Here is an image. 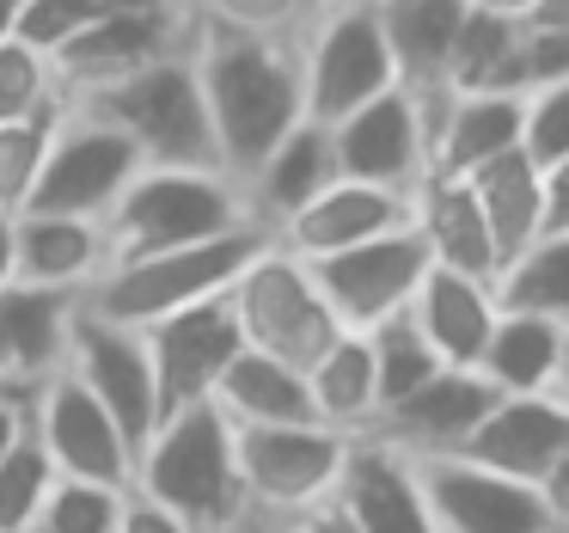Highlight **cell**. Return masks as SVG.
Segmentation results:
<instances>
[{
	"label": "cell",
	"instance_id": "obj_1",
	"mask_svg": "<svg viewBox=\"0 0 569 533\" xmlns=\"http://www.w3.org/2000/svg\"><path fill=\"white\" fill-rule=\"evenodd\" d=\"M190 68H197L202 105H209L221 172L246 185L263 154L307 117L300 38H246V31L190 19Z\"/></svg>",
	"mask_w": 569,
	"mask_h": 533
},
{
	"label": "cell",
	"instance_id": "obj_2",
	"mask_svg": "<svg viewBox=\"0 0 569 533\" xmlns=\"http://www.w3.org/2000/svg\"><path fill=\"white\" fill-rule=\"evenodd\" d=\"M148 503L184 515L197 533H227L246 509V484H239V442L233 423L202 398L172 417H160V430L148 435V447L136 454V484Z\"/></svg>",
	"mask_w": 569,
	"mask_h": 533
},
{
	"label": "cell",
	"instance_id": "obj_3",
	"mask_svg": "<svg viewBox=\"0 0 569 533\" xmlns=\"http://www.w3.org/2000/svg\"><path fill=\"white\" fill-rule=\"evenodd\" d=\"M270 246L258 221L233 227V234H214V239H197V246H172V251H148V258H129V264H111L99 283L80 295V307L99 313L111 325H129V332H148V325L172 319V313L197 307V300H214L239 283L258 251Z\"/></svg>",
	"mask_w": 569,
	"mask_h": 533
},
{
	"label": "cell",
	"instance_id": "obj_4",
	"mask_svg": "<svg viewBox=\"0 0 569 533\" xmlns=\"http://www.w3.org/2000/svg\"><path fill=\"white\" fill-rule=\"evenodd\" d=\"M246 221H251L246 190L214 166H141L129 178V190L111 203V215H104V251H111V264H129V258H148V251L233 234Z\"/></svg>",
	"mask_w": 569,
	"mask_h": 533
},
{
	"label": "cell",
	"instance_id": "obj_5",
	"mask_svg": "<svg viewBox=\"0 0 569 533\" xmlns=\"http://www.w3.org/2000/svg\"><path fill=\"white\" fill-rule=\"evenodd\" d=\"M62 105H80V111L104 117L111 129H123L148 166H214L221 172L209 105H202L197 68H190V43L166 62L117 80V87L92 92V99H62Z\"/></svg>",
	"mask_w": 569,
	"mask_h": 533
},
{
	"label": "cell",
	"instance_id": "obj_6",
	"mask_svg": "<svg viewBox=\"0 0 569 533\" xmlns=\"http://www.w3.org/2000/svg\"><path fill=\"white\" fill-rule=\"evenodd\" d=\"M227 300H233V319H239V332H246V349H263V356L288 362V368H300V374L343 337L331 300L312 283V264L295 258V251H282L276 239L239 270V283L227 288Z\"/></svg>",
	"mask_w": 569,
	"mask_h": 533
},
{
	"label": "cell",
	"instance_id": "obj_7",
	"mask_svg": "<svg viewBox=\"0 0 569 533\" xmlns=\"http://www.w3.org/2000/svg\"><path fill=\"white\" fill-rule=\"evenodd\" d=\"M398 87L392 50L373 0H325V13L300 31V92H307V117L331 129L337 117L361 111Z\"/></svg>",
	"mask_w": 569,
	"mask_h": 533
},
{
	"label": "cell",
	"instance_id": "obj_8",
	"mask_svg": "<svg viewBox=\"0 0 569 533\" xmlns=\"http://www.w3.org/2000/svg\"><path fill=\"white\" fill-rule=\"evenodd\" d=\"M233 442L246 509L263 521H288L337 496L356 435H337L325 423H270V430H233Z\"/></svg>",
	"mask_w": 569,
	"mask_h": 533
},
{
	"label": "cell",
	"instance_id": "obj_9",
	"mask_svg": "<svg viewBox=\"0 0 569 533\" xmlns=\"http://www.w3.org/2000/svg\"><path fill=\"white\" fill-rule=\"evenodd\" d=\"M141 154L123 129H111L104 117L80 111V105H62L50 136V160H43V178L31 190L26 209L31 215H80V221H104L111 203L129 190V178L141 172Z\"/></svg>",
	"mask_w": 569,
	"mask_h": 533
},
{
	"label": "cell",
	"instance_id": "obj_10",
	"mask_svg": "<svg viewBox=\"0 0 569 533\" xmlns=\"http://www.w3.org/2000/svg\"><path fill=\"white\" fill-rule=\"evenodd\" d=\"M31 435L43 442V454L62 478L111 484V491L136 484V442L117 430V417L68 368H56L31 393Z\"/></svg>",
	"mask_w": 569,
	"mask_h": 533
},
{
	"label": "cell",
	"instance_id": "obj_11",
	"mask_svg": "<svg viewBox=\"0 0 569 533\" xmlns=\"http://www.w3.org/2000/svg\"><path fill=\"white\" fill-rule=\"evenodd\" d=\"M410 466L441 533H563L539 484L502 478L466 454H410Z\"/></svg>",
	"mask_w": 569,
	"mask_h": 533
},
{
	"label": "cell",
	"instance_id": "obj_12",
	"mask_svg": "<svg viewBox=\"0 0 569 533\" xmlns=\"http://www.w3.org/2000/svg\"><path fill=\"white\" fill-rule=\"evenodd\" d=\"M422 276H429V246L417 239L410 221L392 227V234H380V239H361V246H349V251L312 258V283L331 300L343 332H373L380 319L405 313Z\"/></svg>",
	"mask_w": 569,
	"mask_h": 533
},
{
	"label": "cell",
	"instance_id": "obj_13",
	"mask_svg": "<svg viewBox=\"0 0 569 533\" xmlns=\"http://www.w3.org/2000/svg\"><path fill=\"white\" fill-rule=\"evenodd\" d=\"M62 368L111 411L117 430H123L129 442H136V454H141L148 435L160 430V386H153V362H148L141 332L111 325V319H99V313L80 307L74 332H68V362Z\"/></svg>",
	"mask_w": 569,
	"mask_h": 533
},
{
	"label": "cell",
	"instance_id": "obj_14",
	"mask_svg": "<svg viewBox=\"0 0 569 533\" xmlns=\"http://www.w3.org/2000/svg\"><path fill=\"white\" fill-rule=\"evenodd\" d=\"M337 178H361L380 190H417L429 178V111L405 87H386L361 111L331 124Z\"/></svg>",
	"mask_w": 569,
	"mask_h": 533
},
{
	"label": "cell",
	"instance_id": "obj_15",
	"mask_svg": "<svg viewBox=\"0 0 569 533\" xmlns=\"http://www.w3.org/2000/svg\"><path fill=\"white\" fill-rule=\"evenodd\" d=\"M141 344H148L153 386H160V417H172V411L202 405V398L214 393L227 362L246 349V332H239V319H233V300L214 295V300H197V307L148 325Z\"/></svg>",
	"mask_w": 569,
	"mask_h": 533
},
{
	"label": "cell",
	"instance_id": "obj_16",
	"mask_svg": "<svg viewBox=\"0 0 569 533\" xmlns=\"http://www.w3.org/2000/svg\"><path fill=\"white\" fill-rule=\"evenodd\" d=\"M184 43H190V13H148V19L99 13V26H87L62 56H50V68H56L62 99H92V92L178 56Z\"/></svg>",
	"mask_w": 569,
	"mask_h": 533
},
{
	"label": "cell",
	"instance_id": "obj_17",
	"mask_svg": "<svg viewBox=\"0 0 569 533\" xmlns=\"http://www.w3.org/2000/svg\"><path fill=\"white\" fill-rule=\"evenodd\" d=\"M496 398L502 393H496L478 368H435L417 393H405L398 405H386L368 435L392 442L398 454H459L466 435L490 417Z\"/></svg>",
	"mask_w": 569,
	"mask_h": 533
},
{
	"label": "cell",
	"instance_id": "obj_18",
	"mask_svg": "<svg viewBox=\"0 0 569 533\" xmlns=\"http://www.w3.org/2000/svg\"><path fill=\"white\" fill-rule=\"evenodd\" d=\"M459 454L502 472V478L539 484L569 454V405L557 393H502Z\"/></svg>",
	"mask_w": 569,
	"mask_h": 533
},
{
	"label": "cell",
	"instance_id": "obj_19",
	"mask_svg": "<svg viewBox=\"0 0 569 533\" xmlns=\"http://www.w3.org/2000/svg\"><path fill=\"white\" fill-rule=\"evenodd\" d=\"M405 221H410L405 190H380V185H361V178H331L307 209H295L276 227V246L312 264V258L361 246V239L392 234V227H405Z\"/></svg>",
	"mask_w": 569,
	"mask_h": 533
},
{
	"label": "cell",
	"instance_id": "obj_20",
	"mask_svg": "<svg viewBox=\"0 0 569 533\" xmlns=\"http://www.w3.org/2000/svg\"><path fill=\"white\" fill-rule=\"evenodd\" d=\"M80 295L56 288H0V393L31 398L56 368L68 362V332H74Z\"/></svg>",
	"mask_w": 569,
	"mask_h": 533
},
{
	"label": "cell",
	"instance_id": "obj_21",
	"mask_svg": "<svg viewBox=\"0 0 569 533\" xmlns=\"http://www.w3.org/2000/svg\"><path fill=\"white\" fill-rule=\"evenodd\" d=\"M527 141V99L520 92H447L429 105V172L471 178L483 160Z\"/></svg>",
	"mask_w": 569,
	"mask_h": 533
},
{
	"label": "cell",
	"instance_id": "obj_22",
	"mask_svg": "<svg viewBox=\"0 0 569 533\" xmlns=\"http://www.w3.org/2000/svg\"><path fill=\"white\" fill-rule=\"evenodd\" d=\"M337 503L349 509L361 533H441L422 503V484L410 454H398L380 435H356L343 460V484H337Z\"/></svg>",
	"mask_w": 569,
	"mask_h": 533
},
{
	"label": "cell",
	"instance_id": "obj_23",
	"mask_svg": "<svg viewBox=\"0 0 569 533\" xmlns=\"http://www.w3.org/2000/svg\"><path fill=\"white\" fill-rule=\"evenodd\" d=\"M104 221L80 215H13V283L56 288V295H87L104 276Z\"/></svg>",
	"mask_w": 569,
	"mask_h": 533
},
{
	"label": "cell",
	"instance_id": "obj_24",
	"mask_svg": "<svg viewBox=\"0 0 569 533\" xmlns=\"http://www.w3.org/2000/svg\"><path fill=\"white\" fill-rule=\"evenodd\" d=\"M405 313L417 319V332L429 337L441 368H478L483 344H490V325L502 307H496V283L429 264V276L417 283V295H410Z\"/></svg>",
	"mask_w": 569,
	"mask_h": 533
},
{
	"label": "cell",
	"instance_id": "obj_25",
	"mask_svg": "<svg viewBox=\"0 0 569 533\" xmlns=\"http://www.w3.org/2000/svg\"><path fill=\"white\" fill-rule=\"evenodd\" d=\"M410 227H417V239L429 246V264H441V270L483 276V283L502 276L496 239H490V227H483V209H478L466 178H441V172L422 178V185L410 190Z\"/></svg>",
	"mask_w": 569,
	"mask_h": 533
},
{
	"label": "cell",
	"instance_id": "obj_26",
	"mask_svg": "<svg viewBox=\"0 0 569 533\" xmlns=\"http://www.w3.org/2000/svg\"><path fill=\"white\" fill-rule=\"evenodd\" d=\"M392 50V75L410 99H422L429 111L435 99H447V56H453V31L466 19V0H373Z\"/></svg>",
	"mask_w": 569,
	"mask_h": 533
},
{
	"label": "cell",
	"instance_id": "obj_27",
	"mask_svg": "<svg viewBox=\"0 0 569 533\" xmlns=\"http://www.w3.org/2000/svg\"><path fill=\"white\" fill-rule=\"evenodd\" d=\"M337 178V154H331V129L312 124V117H300L295 129H288L282 141H276L270 154L258 160V172L246 178V209L251 221L263 227V234L276 239V227L288 221L295 209H307L312 197H319L325 185Z\"/></svg>",
	"mask_w": 569,
	"mask_h": 533
},
{
	"label": "cell",
	"instance_id": "obj_28",
	"mask_svg": "<svg viewBox=\"0 0 569 533\" xmlns=\"http://www.w3.org/2000/svg\"><path fill=\"white\" fill-rule=\"evenodd\" d=\"M209 405L221 411L233 430H270V423H319L312 417V393L307 374L288 362L263 356V349H239L227 362V374L214 381Z\"/></svg>",
	"mask_w": 569,
	"mask_h": 533
},
{
	"label": "cell",
	"instance_id": "obj_29",
	"mask_svg": "<svg viewBox=\"0 0 569 533\" xmlns=\"http://www.w3.org/2000/svg\"><path fill=\"white\" fill-rule=\"evenodd\" d=\"M471 197L483 209V227L496 239V258L515 264L532 239L545 234V178H539V160L527 148H508L496 160H483L478 172L466 178Z\"/></svg>",
	"mask_w": 569,
	"mask_h": 533
},
{
	"label": "cell",
	"instance_id": "obj_30",
	"mask_svg": "<svg viewBox=\"0 0 569 533\" xmlns=\"http://www.w3.org/2000/svg\"><path fill=\"white\" fill-rule=\"evenodd\" d=\"M563 349H569L563 319L502 307L490 325V344L478 356V374L496 393H551L557 368H563Z\"/></svg>",
	"mask_w": 569,
	"mask_h": 533
},
{
	"label": "cell",
	"instance_id": "obj_31",
	"mask_svg": "<svg viewBox=\"0 0 569 533\" xmlns=\"http://www.w3.org/2000/svg\"><path fill=\"white\" fill-rule=\"evenodd\" d=\"M312 417L337 435H368L380 423V374H373L368 332H343L319 362L307 368Z\"/></svg>",
	"mask_w": 569,
	"mask_h": 533
},
{
	"label": "cell",
	"instance_id": "obj_32",
	"mask_svg": "<svg viewBox=\"0 0 569 533\" xmlns=\"http://www.w3.org/2000/svg\"><path fill=\"white\" fill-rule=\"evenodd\" d=\"M520 43V19L490 13V7H471L466 0V19L453 31V56H447V92H502L508 75V56Z\"/></svg>",
	"mask_w": 569,
	"mask_h": 533
},
{
	"label": "cell",
	"instance_id": "obj_33",
	"mask_svg": "<svg viewBox=\"0 0 569 533\" xmlns=\"http://www.w3.org/2000/svg\"><path fill=\"white\" fill-rule=\"evenodd\" d=\"M496 307L569 319V234H539L496 276Z\"/></svg>",
	"mask_w": 569,
	"mask_h": 533
},
{
	"label": "cell",
	"instance_id": "obj_34",
	"mask_svg": "<svg viewBox=\"0 0 569 533\" xmlns=\"http://www.w3.org/2000/svg\"><path fill=\"white\" fill-rule=\"evenodd\" d=\"M368 349H373V374H380V411L398 405L405 393H417V386L441 368V356L429 349V337L417 332V319H410V313H392V319L373 325Z\"/></svg>",
	"mask_w": 569,
	"mask_h": 533
},
{
	"label": "cell",
	"instance_id": "obj_35",
	"mask_svg": "<svg viewBox=\"0 0 569 533\" xmlns=\"http://www.w3.org/2000/svg\"><path fill=\"white\" fill-rule=\"evenodd\" d=\"M56 111L19 117V124H0V215H26L31 190L43 178V160H50V136H56Z\"/></svg>",
	"mask_w": 569,
	"mask_h": 533
},
{
	"label": "cell",
	"instance_id": "obj_36",
	"mask_svg": "<svg viewBox=\"0 0 569 533\" xmlns=\"http://www.w3.org/2000/svg\"><path fill=\"white\" fill-rule=\"evenodd\" d=\"M197 26L246 31V38H300L325 13V0H184Z\"/></svg>",
	"mask_w": 569,
	"mask_h": 533
},
{
	"label": "cell",
	"instance_id": "obj_37",
	"mask_svg": "<svg viewBox=\"0 0 569 533\" xmlns=\"http://www.w3.org/2000/svg\"><path fill=\"white\" fill-rule=\"evenodd\" d=\"M56 478H62V472L50 466L43 442L26 430L7 454H0V533H26L31 521H38V509H43V496H50Z\"/></svg>",
	"mask_w": 569,
	"mask_h": 533
},
{
	"label": "cell",
	"instance_id": "obj_38",
	"mask_svg": "<svg viewBox=\"0 0 569 533\" xmlns=\"http://www.w3.org/2000/svg\"><path fill=\"white\" fill-rule=\"evenodd\" d=\"M129 491H111V484H87V478H56L50 496H43L38 521L26 533H117L123 521Z\"/></svg>",
	"mask_w": 569,
	"mask_h": 533
},
{
	"label": "cell",
	"instance_id": "obj_39",
	"mask_svg": "<svg viewBox=\"0 0 569 533\" xmlns=\"http://www.w3.org/2000/svg\"><path fill=\"white\" fill-rule=\"evenodd\" d=\"M62 105L50 56H38L31 43L0 38V124H19V117H38Z\"/></svg>",
	"mask_w": 569,
	"mask_h": 533
},
{
	"label": "cell",
	"instance_id": "obj_40",
	"mask_svg": "<svg viewBox=\"0 0 569 533\" xmlns=\"http://www.w3.org/2000/svg\"><path fill=\"white\" fill-rule=\"evenodd\" d=\"M87 26H99V0H13V38L38 56H62Z\"/></svg>",
	"mask_w": 569,
	"mask_h": 533
},
{
	"label": "cell",
	"instance_id": "obj_41",
	"mask_svg": "<svg viewBox=\"0 0 569 533\" xmlns=\"http://www.w3.org/2000/svg\"><path fill=\"white\" fill-rule=\"evenodd\" d=\"M557 80H569V31H557V26H527V19H520V43H515V56H508L502 92L532 99V92L557 87Z\"/></svg>",
	"mask_w": 569,
	"mask_h": 533
},
{
	"label": "cell",
	"instance_id": "obj_42",
	"mask_svg": "<svg viewBox=\"0 0 569 533\" xmlns=\"http://www.w3.org/2000/svg\"><path fill=\"white\" fill-rule=\"evenodd\" d=\"M520 148L539 166H551L569 154V80H557V87H545L527 99V141H520Z\"/></svg>",
	"mask_w": 569,
	"mask_h": 533
},
{
	"label": "cell",
	"instance_id": "obj_43",
	"mask_svg": "<svg viewBox=\"0 0 569 533\" xmlns=\"http://www.w3.org/2000/svg\"><path fill=\"white\" fill-rule=\"evenodd\" d=\"M117 533H197L184 515H172V509H160V503H148L141 491H129V503H123V521H117Z\"/></svg>",
	"mask_w": 569,
	"mask_h": 533
},
{
	"label": "cell",
	"instance_id": "obj_44",
	"mask_svg": "<svg viewBox=\"0 0 569 533\" xmlns=\"http://www.w3.org/2000/svg\"><path fill=\"white\" fill-rule=\"evenodd\" d=\"M545 178V234H569V154L539 166Z\"/></svg>",
	"mask_w": 569,
	"mask_h": 533
},
{
	"label": "cell",
	"instance_id": "obj_45",
	"mask_svg": "<svg viewBox=\"0 0 569 533\" xmlns=\"http://www.w3.org/2000/svg\"><path fill=\"white\" fill-rule=\"evenodd\" d=\"M276 533H361L356 521H349V509L337 503H319V509H307V515H288V521H270Z\"/></svg>",
	"mask_w": 569,
	"mask_h": 533
},
{
	"label": "cell",
	"instance_id": "obj_46",
	"mask_svg": "<svg viewBox=\"0 0 569 533\" xmlns=\"http://www.w3.org/2000/svg\"><path fill=\"white\" fill-rule=\"evenodd\" d=\"M539 496H545V509H551V521L569 533V454H563V460H557V466L539 478Z\"/></svg>",
	"mask_w": 569,
	"mask_h": 533
},
{
	"label": "cell",
	"instance_id": "obj_47",
	"mask_svg": "<svg viewBox=\"0 0 569 533\" xmlns=\"http://www.w3.org/2000/svg\"><path fill=\"white\" fill-rule=\"evenodd\" d=\"M26 430H31V398L0 393V454H7V447H13Z\"/></svg>",
	"mask_w": 569,
	"mask_h": 533
},
{
	"label": "cell",
	"instance_id": "obj_48",
	"mask_svg": "<svg viewBox=\"0 0 569 533\" xmlns=\"http://www.w3.org/2000/svg\"><path fill=\"white\" fill-rule=\"evenodd\" d=\"M111 19H148V13H184V0H99Z\"/></svg>",
	"mask_w": 569,
	"mask_h": 533
},
{
	"label": "cell",
	"instance_id": "obj_49",
	"mask_svg": "<svg viewBox=\"0 0 569 533\" xmlns=\"http://www.w3.org/2000/svg\"><path fill=\"white\" fill-rule=\"evenodd\" d=\"M527 26H557V31H569V0H539L527 13Z\"/></svg>",
	"mask_w": 569,
	"mask_h": 533
},
{
	"label": "cell",
	"instance_id": "obj_50",
	"mask_svg": "<svg viewBox=\"0 0 569 533\" xmlns=\"http://www.w3.org/2000/svg\"><path fill=\"white\" fill-rule=\"evenodd\" d=\"M13 283V215H0V288Z\"/></svg>",
	"mask_w": 569,
	"mask_h": 533
},
{
	"label": "cell",
	"instance_id": "obj_51",
	"mask_svg": "<svg viewBox=\"0 0 569 533\" xmlns=\"http://www.w3.org/2000/svg\"><path fill=\"white\" fill-rule=\"evenodd\" d=\"M471 7H490V13H508V19H527L539 0H471Z\"/></svg>",
	"mask_w": 569,
	"mask_h": 533
},
{
	"label": "cell",
	"instance_id": "obj_52",
	"mask_svg": "<svg viewBox=\"0 0 569 533\" xmlns=\"http://www.w3.org/2000/svg\"><path fill=\"white\" fill-rule=\"evenodd\" d=\"M227 533H276V527H270V521H263V515H239V521H233V527H227Z\"/></svg>",
	"mask_w": 569,
	"mask_h": 533
},
{
	"label": "cell",
	"instance_id": "obj_53",
	"mask_svg": "<svg viewBox=\"0 0 569 533\" xmlns=\"http://www.w3.org/2000/svg\"><path fill=\"white\" fill-rule=\"evenodd\" d=\"M551 393H557V398H563V405H569V349H563V368H557V381H551Z\"/></svg>",
	"mask_w": 569,
	"mask_h": 533
},
{
	"label": "cell",
	"instance_id": "obj_54",
	"mask_svg": "<svg viewBox=\"0 0 569 533\" xmlns=\"http://www.w3.org/2000/svg\"><path fill=\"white\" fill-rule=\"evenodd\" d=\"M0 38H13V0H0Z\"/></svg>",
	"mask_w": 569,
	"mask_h": 533
},
{
	"label": "cell",
	"instance_id": "obj_55",
	"mask_svg": "<svg viewBox=\"0 0 569 533\" xmlns=\"http://www.w3.org/2000/svg\"><path fill=\"white\" fill-rule=\"evenodd\" d=\"M563 332H569V319H563Z\"/></svg>",
	"mask_w": 569,
	"mask_h": 533
}]
</instances>
